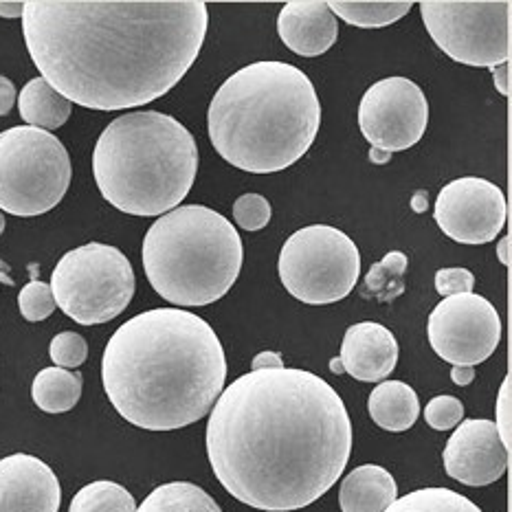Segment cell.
Returning <instances> with one entry per match:
<instances>
[{"mask_svg": "<svg viewBox=\"0 0 512 512\" xmlns=\"http://www.w3.org/2000/svg\"><path fill=\"white\" fill-rule=\"evenodd\" d=\"M18 308H20V315L27 321H33V324L51 317L55 310V299L51 293V286L44 282H38V280L29 282L18 295Z\"/></svg>", "mask_w": 512, "mask_h": 512, "instance_id": "27", "label": "cell"}, {"mask_svg": "<svg viewBox=\"0 0 512 512\" xmlns=\"http://www.w3.org/2000/svg\"><path fill=\"white\" fill-rule=\"evenodd\" d=\"M367 409L378 427L385 431H407L420 416L418 394L403 381H385L376 385L367 400Z\"/></svg>", "mask_w": 512, "mask_h": 512, "instance_id": "19", "label": "cell"}, {"mask_svg": "<svg viewBox=\"0 0 512 512\" xmlns=\"http://www.w3.org/2000/svg\"><path fill=\"white\" fill-rule=\"evenodd\" d=\"M3 231H5V216L3 211H0V236H3Z\"/></svg>", "mask_w": 512, "mask_h": 512, "instance_id": "42", "label": "cell"}, {"mask_svg": "<svg viewBox=\"0 0 512 512\" xmlns=\"http://www.w3.org/2000/svg\"><path fill=\"white\" fill-rule=\"evenodd\" d=\"M200 0H29L22 33L42 80L71 104L157 102L192 69L207 36Z\"/></svg>", "mask_w": 512, "mask_h": 512, "instance_id": "2", "label": "cell"}, {"mask_svg": "<svg viewBox=\"0 0 512 512\" xmlns=\"http://www.w3.org/2000/svg\"><path fill=\"white\" fill-rule=\"evenodd\" d=\"M321 104L308 75L286 62H255L233 73L209 104L211 146L233 168L273 174L315 143Z\"/></svg>", "mask_w": 512, "mask_h": 512, "instance_id": "4", "label": "cell"}, {"mask_svg": "<svg viewBox=\"0 0 512 512\" xmlns=\"http://www.w3.org/2000/svg\"><path fill=\"white\" fill-rule=\"evenodd\" d=\"M372 161L374 163H385V161H389V154H385L381 150H372Z\"/></svg>", "mask_w": 512, "mask_h": 512, "instance_id": "40", "label": "cell"}, {"mask_svg": "<svg viewBox=\"0 0 512 512\" xmlns=\"http://www.w3.org/2000/svg\"><path fill=\"white\" fill-rule=\"evenodd\" d=\"M475 275L469 269H460V266H449V269H440L436 273V291L442 297L473 293Z\"/></svg>", "mask_w": 512, "mask_h": 512, "instance_id": "31", "label": "cell"}, {"mask_svg": "<svg viewBox=\"0 0 512 512\" xmlns=\"http://www.w3.org/2000/svg\"><path fill=\"white\" fill-rule=\"evenodd\" d=\"M330 370L335 372V374H341V372H343V363H341L339 356H337V359H332V361H330Z\"/></svg>", "mask_w": 512, "mask_h": 512, "instance_id": "41", "label": "cell"}, {"mask_svg": "<svg viewBox=\"0 0 512 512\" xmlns=\"http://www.w3.org/2000/svg\"><path fill=\"white\" fill-rule=\"evenodd\" d=\"M277 271L288 295L310 306H326L352 293L361 275V253L341 229L310 225L284 242Z\"/></svg>", "mask_w": 512, "mask_h": 512, "instance_id": "9", "label": "cell"}, {"mask_svg": "<svg viewBox=\"0 0 512 512\" xmlns=\"http://www.w3.org/2000/svg\"><path fill=\"white\" fill-rule=\"evenodd\" d=\"M425 420L431 429L449 431L464 420V405L455 396H436L425 407Z\"/></svg>", "mask_w": 512, "mask_h": 512, "instance_id": "30", "label": "cell"}, {"mask_svg": "<svg viewBox=\"0 0 512 512\" xmlns=\"http://www.w3.org/2000/svg\"><path fill=\"white\" fill-rule=\"evenodd\" d=\"M411 207H414L418 214L420 211H425L427 209V205H425V194H418L414 200H411Z\"/></svg>", "mask_w": 512, "mask_h": 512, "instance_id": "39", "label": "cell"}, {"mask_svg": "<svg viewBox=\"0 0 512 512\" xmlns=\"http://www.w3.org/2000/svg\"><path fill=\"white\" fill-rule=\"evenodd\" d=\"M240 233L218 211L183 205L163 214L143 238V271L165 302L209 306L225 297L242 271Z\"/></svg>", "mask_w": 512, "mask_h": 512, "instance_id": "6", "label": "cell"}, {"mask_svg": "<svg viewBox=\"0 0 512 512\" xmlns=\"http://www.w3.org/2000/svg\"><path fill=\"white\" fill-rule=\"evenodd\" d=\"M451 381H453L455 385H460V387L471 385V383L475 381V367L453 365V370H451Z\"/></svg>", "mask_w": 512, "mask_h": 512, "instance_id": "36", "label": "cell"}, {"mask_svg": "<svg viewBox=\"0 0 512 512\" xmlns=\"http://www.w3.org/2000/svg\"><path fill=\"white\" fill-rule=\"evenodd\" d=\"M137 512H222L214 497L192 482H170L143 499Z\"/></svg>", "mask_w": 512, "mask_h": 512, "instance_id": "23", "label": "cell"}, {"mask_svg": "<svg viewBox=\"0 0 512 512\" xmlns=\"http://www.w3.org/2000/svg\"><path fill=\"white\" fill-rule=\"evenodd\" d=\"M273 209L262 194H244L233 205V218L244 231H260L271 222Z\"/></svg>", "mask_w": 512, "mask_h": 512, "instance_id": "28", "label": "cell"}, {"mask_svg": "<svg viewBox=\"0 0 512 512\" xmlns=\"http://www.w3.org/2000/svg\"><path fill=\"white\" fill-rule=\"evenodd\" d=\"M407 255L403 251H389L381 262H376L365 277L363 297H374L376 302H392L405 293Z\"/></svg>", "mask_w": 512, "mask_h": 512, "instance_id": "24", "label": "cell"}, {"mask_svg": "<svg viewBox=\"0 0 512 512\" xmlns=\"http://www.w3.org/2000/svg\"><path fill=\"white\" fill-rule=\"evenodd\" d=\"M227 381L222 343L205 319L183 308H154L128 319L102 359L106 396L121 418L148 431L194 425Z\"/></svg>", "mask_w": 512, "mask_h": 512, "instance_id": "3", "label": "cell"}, {"mask_svg": "<svg viewBox=\"0 0 512 512\" xmlns=\"http://www.w3.org/2000/svg\"><path fill=\"white\" fill-rule=\"evenodd\" d=\"M58 475L36 455L14 453L0 460V512H58Z\"/></svg>", "mask_w": 512, "mask_h": 512, "instance_id": "15", "label": "cell"}, {"mask_svg": "<svg viewBox=\"0 0 512 512\" xmlns=\"http://www.w3.org/2000/svg\"><path fill=\"white\" fill-rule=\"evenodd\" d=\"M433 352L451 365L484 363L502 341V319L486 297L462 293L444 297L427 324Z\"/></svg>", "mask_w": 512, "mask_h": 512, "instance_id": "11", "label": "cell"}, {"mask_svg": "<svg viewBox=\"0 0 512 512\" xmlns=\"http://www.w3.org/2000/svg\"><path fill=\"white\" fill-rule=\"evenodd\" d=\"M497 255H499V260H502V264H504V266H508V264H510V238H508V236L499 240Z\"/></svg>", "mask_w": 512, "mask_h": 512, "instance_id": "38", "label": "cell"}, {"mask_svg": "<svg viewBox=\"0 0 512 512\" xmlns=\"http://www.w3.org/2000/svg\"><path fill=\"white\" fill-rule=\"evenodd\" d=\"M71 176L69 152L51 132L31 126L0 132V211L47 214L69 192Z\"/></svg>", "mask_w": 512, "mask_h": 512, "instance_id": "7", "label": "cell"}, {"mask_svg": "<svg viewBox=\"0 0 512 512\" xmlns=\"http://www.w3.org/2000/svg\"><path fill=\"white\" fill-rule=\"evenodd\" d=\"M18 110L20 117L27 121V126L49 132L62 128L69 121L73 104L44 82L42 77H36L20 91Z\"/></svg>", "mask_w": 512, "mask_h": 512, "instance_id": "20", "label": "cell"}, {"mask_svg": "<svg viewBox=\"0 0 512 512\" xmlns=\"http://www.w3.org/2000/svg\"><path fill=\"white\" fill-rule=\"evenodd\" d=\"M198 172V146L181 121L141 110L117 117L97 139L99 192L130 216H163L183 203Z\"/></svg>", "mask_w": 512, "mask_h": 512, "instance_id": "5", "label": "cell"}, {"mask_svg": "<svg viewBox=\"0 0 512 512\" xmlns=\"http://www.w3.org/2000/svg\"><path fill=\"white\" fill-rule=\"evenodd\" d=\"M55 306L80 326L108 324L130 306L135 271L117 247L88 242L62 255L51 275Z\"/></svg>", "mask_w": 512, "mask_h": 512, "instance_id": "8", "label": "cell"}, {"mask_svg": "<svg viewBox=\"0 0 512 512\" xmlns=\"http://www.w3.org/2000/svg\"><path fill=\"white\" fill-rule=\"evenodd\" d=\"M429 102L422 88L407 77H387L367 88L359 106V128L372 150L392 157L425 137Z\"/></svg>", "mask_w": 512, "mask_h": 512, "instance_id": "12", "label": "cell"}, {"mask_svg": "<svg viewBox=\"0 0 512 512\" xmlns=\"http://www.w3.org/2000/svg\"><path fill=\"white\" fill-rule=\"evenodd\" d=\"M352 451V422L324 378L251 370L211 407L207 455L218 482L255 510H302L339 482Z\"/></svg>", "mask_w": 512, "mask_h": 512, "instance_id": "1", "label": "cell"}, {"mask_svg": "<svg viewBox=\"0 0 512 512\" xmlns=\"http://www.w3.org/2000/svg\"><path fill=\"white\" fill-rule=\"evenodd\" d=\"M31 398L47 414L71 411L82 398V374L62 370V367H44L33 378Z\"/></svg>", "mask_w": 512, "mask_h": 512, "instance_id": "21", "label": "cell"}, {"mask_svg": "<svg viewBox=\"0 0 512 512\" xmlns=\"http://www.w3.org/2000/svg\"><path fill=\"white\" fill-rule=\"evenodd\" d=\"M328 7L352 27L381 29L405 18L414 3L411 0H332Z\"/></svg>", "mask_w": 512, "mask_h": 512, "instance_id": "22", "label": "cell"}, {"mask_svg": "<svg viewBox=\"0 0 512 512\" xmlns=\"http://www.w3.org/2000/svg\"><path fill=\"white\" fill-rule=\"evenodd\" d=\"M497 422L495 429L499 433L504 447L510 451V431H512V400H510V376L504 378V385L497 396Z\"/></svg>", "mask_w": 512, "mask_h": 512, "instance_id": "32", "label": "cell"}, {"mask_svg": "<svg viewBox=\"0 0 512 512\" xmlns=\"http://www.w3.org/2000/svg\"><path fill=\"white\" fill-rule=\"evenodd\" d=\"M444 469L464 486H488L508 471L510 451L499 440L495 422L462 420L444 449Z\"/></svg>", "mask_w": 512, "mask_h": 512, "instance_id": "14", "label": "cell"}, {"mask_svg": "<svg viewBox=\"0 0 512 512\" xmlns=\"http://www.w3.org/2000/svg\"><path fill=\"white\" fill-rule=\"evenodd\" d=\"M420 14L451 60L477 69L510 62V0H422Z\"/></svg>", "mask_w": 512, "mask_h": 512, "instance_id": "10", "label": "cell"}, {"mask_svg": "<svg viewBox=\"0 0 512 512\" xmlns=\"http://www.w3.org/2000/svg\"><path fill=\"white\" fill-rule=\"evenodd\" d=\"M49 356L55 367L73 370V367H80L86 361L88 343L82 335H77V332H60V335L53 337L49 345Z\"/></svg>", "mask_w": 512, "mask_h": 512, "instance_id": "29", "label": "cell"}, {"mask_svg": "<svg viewBox=\"0 0 512 512\" xmlns=\"http://www.w3.org/2000/svg\"><path fill=\"white\" fill-rule=\"evenodd\" d=\"M275 367H284L282 356L277 352H260L251 363V370H275Z\"/></svg>", "mask_w": 512, "mask_h": 512, "instance_id": "34", "label": "cell"}, {"mask_svg": "<svg viewBox=\"0 0 512 512\" xmlns=\"http://www.w3.org/2000/svg\"><path fill=\"white\" fill-rule=\"evenodd\" d=\"M339 359L343 372L361 383H378L394 372L398 341L392 330L374 321H363L345 330Z\"/></svg>", "mask_w": 512, "mask_h": 512, "instance_id": "16", "label": "cell"}, {"mask_svg": "<svg viewBox=\"0 0 512 512\" xmlns=\"http://www.w3.org/2000/svg\"><path fill=\"white\" fill-rule=\"evenodd\" d=\"M385 512H482L469 497L451 488H420L396 499Z\"/></svg>", "mask_w": 512, "mask_h": 512, "instance_id": "26", "label": "cell"}, {"mask_svg": "<svg viewBox=\"0 0 512 512\" xmlns=\"http://www.w3.org/2000/svg\"><path fill=\"white\" fill-rule=\"evenodd\" d=\"M69 512H137V504L121 484L99 480L71 499Z\"/></svg>", "mask_w": 512, "mask_h": 512, "instance_id": "25", "label": "cell"}, {"mask_svg": "<svg viewBox=\"0 0 512 512\" xmlns=\"http://www.w3.org/2000/svg\"><path fill=\"white\" fill-rule=\"evenodd\" d=\"M398 486L383 466L363 464L345 475L339 491L341 512H385L396 502Z\"/></svg>", "mask_w": 512, "mask_h": 512, "instance_id": "18", "label": "cell"}, {"mask_svg": "<svg viewBox=\"0 0 512 512\" xmlns=\"http://www.w3.org/2000/svg\"><path fill=\"white\" fill-rule=\"evenodd\" d=\"M14 104H16V86L9 77L0 75V117L9 115Z\"/></svg>", "mask_w": 512, "mask_h": 512, "instance_id": "33", "label": "cell"}, {"mask_svg": "<svg viewBox=\"0 0 512 512\" xmlns=\"http://www.w3.org/2000/svg\"><path fill=\"white\" fill-rule=\"evenodd\" d=\"M25 3L20 0H0V18H22Z\"/></svg>", "mask_w": 512, "mask_h": 512, "instance_id": "37", "label": "cell"}, {"mask_svg": "<svg viewBox=\"0 0 512 512\" xmlns=\"http://www.w3.org/2000/svg\"><path fill=\"white\" fill-rule=\"evenodd\" d=\"M433 218L455 242L486 244L506 227L508 203L502 189L486 178H455L440 189Z\"/></svg>", "mask_w": 512, "mask_h": 512, "instance_id": "13", "label": "cell"}, {"mask_svg": "<svg viewBox=\"0 0 512 512\" xmlns=\"http://www.w3.org/2000/svg\"><path fill=\"white\" fill-rule=\"evenodd\" d=\"M277 33L302 58L324 55L339 36V22L324 0H291L277 16Z\"/></svg>", "mask_w": 512, "mask_h": 512, "instance_id": "17", "label": "cell"}, {"mask_svg": "<svg viewBox=\"0 0 512 512\" xmlns=\"http://www.w3.org/2000/svg\"><path fill=\"white\" fill-rule=\"evenodd\" d=\"M491 71H493V77H495V88L504 97H508L510 95V62L499 64Z\"/></svg>", "mask_w": 512, "mask_h": 512, "instance_id": "35", "label": "cell"}]
</instances>
